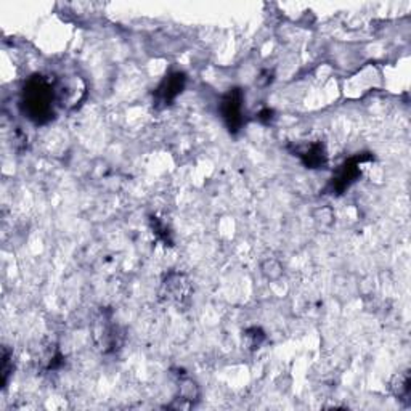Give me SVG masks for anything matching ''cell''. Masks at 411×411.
Masks as SVG:
<instances>
[{
  "label": "cell",
  "mask_w": 411,
  "mask_h": 411,
  "mask_svg": "<svg viewBox=\"0 0 411 411\" xmlns=\"http://www.w3.org/2000/svg\"><path fill=\"white\" fill-rule=\"evenodd\" d=\"M150 223H152V230L154 233V236L159 239L161 243H164L166 246H174V239L172 235H170V230L163 218L153 216L150 218Z\"/></svg>",
  "instance_id": "7c38bea8"
},
{
  "label": "cell",
  "mask_w": 411,
  "mask_h": 411,
  "mask_svg": "<svg viewBox=\"0 0 411 411\" xmlns=\"http://www.w3.org/2000/svg\"><path fill=\"white\" fill-rule=\"evenodd\" d=\"M56 100L58 105L67 109H74L84 102L87 97V86L79 76L65 77V79H55Z\"/></svg>",
  "instance_id": "8992f818"
},
{
  "label": "cell",
  "mask_w": 411,
  "mask_h": 411,
  "mask_svg": "<svg viewBox=\"0 0 411 411\" xmlns=\"http://www.w3.org/2000/svg\"><path fill=\"white\" fill-rule=\"evenodd\" d=\"M179 397L185 402H195L200 398V387L190 378H182L179 382Z\"/></svg>",
  "instance_id": "4fadbf2b"
},
{
  "label": "cell",
  "mask_w": 411,
  "mask_h": 411,
  "mask_svg": "<svg viewBox=\"0 0 411 411\" xmlns=\"http://www.w3.org/2000/svg\"><path fill=\"white\" fill-rule=\"evenodd\" d=\"M260 270H262L264 277L268 280H278L282 278L283 275V265L278 259L275 257H268L262 260V264H260Z\"/></svg>",
  "instance_id": "5bb4252c"
},
{
  "label": "cell",
  "mask_w": 411,
  "mask_h": 411,
  "mask_svg": "<svg viewBox=\"0 0 411 411\" xmlns=\"http://www.w3.org/2000/svg\"><path fill=\"white\" fill-rule=\"evenodd\" d=\"M373 156L368 153L355 154L350 159H347L346 163L339 166V169L336 170V174L332 175V179L328 185V191L332 195H342L347 188L355 184L358 177L362 175V166L371 161Z\"/></svg>",
  "instance_id": "277c9868"
},
{
  "label": "cell",
  "mask_w": 411,
  "mask_h": 411,
  "mask_svg": "<svg viewBox=\"0 0 411 411\" xmlns=\"http://www.w3.org/2000/svg\"><path fill=\"white\" fill-rule=\"evenodd\" d=\"M243 105H244V95L241 88H232L225 95L222 97L218 103V111L225 122L227 129L230 134H238L244 124L243 116Z\"/></svg>",
  "instance_id": "5b68a950"
},
{
  "label": "cell",
  "mask_w": 411,
  "mask_h": 411,
  "mask_svg": "<svg viewBox=\"0 0 411 411\" xmlns=\"http://www.w3.org/2000/svg\"><path fill=\"white\" fill-rule=\"evenodd\" d=\"M257 118H259V121H262V122H270L273 119V109H270V108L260 109Z\"/></svg>",
  "instance_id": "e0dca14e"
},
{
  "label": "cell",
  "mask_w": 411,
  "mask_h": 411,
  "mask_svg": "<svg viewBox=\"0 0 411 411\" xmlns=\"http://www.w3.org/2000/svg\"><path fill=\"white\" fill-rule=\"evenodd\" d=\"M265 337H267V336H265L262 328L251 326V328H248V330L243 332V344H244V347L248 348V350L254 352L264 344Z\"/></svg>",
  "instance_id": "8fae6325"
},
{
  "label": "cell",
  "mask_w": 411,
  "mask_h": 411,
  "mask_svg": "<svg viewBox=\"0 0 411 411\" xmlns=\"http://www.w3.org/2000/svg\"><path fill=\"white\" fill-rule=\"evenodd\" d=\"M390 392H392L394 397L398 398L400 402H410V395H411L410 371H402L395 374L392 381H390Z\"/></svg>",
  "instance_id": "30bf717a"
},
{
  "label": "cell",
  "mask_w": 411,
  "mask_h": 411,
  "mask_svg": "<svg viewBox=\"0 0 411 411\" xmlns=\"http://www.w3.org/2000/svg\"><path fill=\"white\" fill-rule=\"evenodd\" d=\"M191 293H193V288H191V283L186 278V275L180 272H170L166 275L163 283H161L159 299L164 304L184 309V307L190 304Z\"/></svg>",
  "instance_id": "3957f363"
},
{
  "label": "cell",
  "mask_w": 411,
  "mask_h": 411,
  "mask_svg": "<svg viewBox=\"0 0 411 411\" xmlns=\"http://www.w3.org/2000/svg\"><path fill=\"white\" fill-rule=\"evenodd\" d=\"M294 156H298L307 169H325L328 166L326 147L321 140L300 143L294 148Z\"/></svg>",
  "instance_id": "ba28073f"
},
{
  "label": "cell",
  "mask_w": 411,
  "mask_h": 411,
  "mask_svg": "<svg viewBox=\"0 0 411 411\" xmlns=\"http://www.w3.org/2000/svg\"><path fill=\"white\" fill-rule=\"evenodd\" d=\"M185 86H186V76L184 72L180 71L169 72V74L161 81V84L153 93L154 108L163 109L172 105V103L177 100V97L184 92Z\"/></svg>",
  "instance_id": "52a82bcc"
},
{
  "label": "cell",
  "mask_w": 411,
  "mask_h": 411,
  "mask_svg": "<svg viewBox=\"0 0 411 411\" xmlns=\"http://www.w3.org/2000/svg\"><path fill=\"white\" fill-rule=\"evenodd\" d=\"M92 339L93 344L102 353H114L124 344V331L116 323L113 312L102 309L95 315L92 323Z\"/></svg>",
  "instance_id": "7a4b0ae2"
},
{
  "label": "cell",
  "mask_w": 411,
  "mask_h": 411,
  "mask_svg": "<svg viewBox=\"0 0 411 411\" xmlns=\"http://www.w3.org/2000/svg\"><path fill=\"white\" fill-rule=\"evenodd\" d=\"M272 81H273V72L265 70V71L260 72L259 77L256 79V86L257 87H267V86L272 84Z\"/></svg>",
  "instance_id": "2e32d148"
},
{
  "label": "cell",
  "mask_w": 411,
  "mask_h": 411,
  "mask_svg": "<svg viewBox=\"0 0 411 411\" xmlns=\"http://www.w3.org/2000/svg\"><path fill=\"white\" fill-rule=\"evenodd\" d=\"M38 363L44 371H55V369H60L65 365V355L61 353L58 346L54 342H47L45 346L39 347Z\"/></svg>",
  "instance_id": "9c48e42d"
},
{
  "label": "cell",
  "mask_w": 411,
  "mask_h": 411,
  "mask_svg": "<svg viewBox=\"0 0 411 411\" xmlns=\"http://www.w3.org/2000/svg\"><path fill=\"white\" fill-rule=\"evenodd\" d=\"M22 111L31 122L47 124L55 116L56 88L54 77L44 74H34L24 82L22 90Z\"/></svg>",
  "instance_id": "6da1fadb"
},
{
  "label": "cell",
  "mask_w": 411,
  "mask_h": 411,
  "mask_svg": "<svg viewBox=\"0 0 411 411\" xmlns=\"http://www.w3.org/2000/svg\"><path fill=\"white\" fill-rule=\"evenodd\" d=\"M0 373H2V387H7L10 374L13 373V352L7 346L2 348V366H0Z\"/></svg>",
  "instance_id": "9a60e30c"
}]
</instances>
